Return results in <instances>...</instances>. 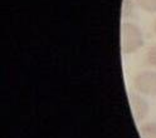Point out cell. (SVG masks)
<instances>
[{
  "instance_id": "obj_2",
  "label": "cell",
  "mask_w": 156,
  "mask_h": 138,
  "mask_svg": "<svg viewBox=\"0 0 156 138\" xmlns=\"http://www.w3.org/2000/svg\"><path fill=\"white\" fill-rule=\"evenodd\" d=\"M135 91L149 97L156 95V72L155 71H142L133 77Z\"/></svg>"
},
{
  "instance_id": "obj_5",
  "label": "cell",
  "mask_w": 156,
  "mask_h": 138,
  "mask_svg": "<svg viewBox=\"0 0 156 138\" xmlns=\"http://www.w3.org/2000/svg\"><path fill=\"white\" fill-rule=\"evenodd\" d=\"M136 4L139 5L141 10L146 13H156V0H136Z\"/></svg>"
},
{
  "instance_id": "obj_1",
  "label": "cell",
  "mask_w": 156,
  "mask_h": 138,
  "mask_svg": "<svg viewBox=\"0 0 156 138\" xmlns=\"http://www.w3.org/2000/svg\"><path fill=\"white\" fill-rule=\"evenodd\" d=\"M144 34L139 25L127 22L121 26V49L125 54H133L144 47Z\"/></svg>"
},
{
  "instance_id": "obj_6",
  "label": "cell",
  "mask_w": 156,
  "mask_h": 138,
  "mask_svg": "<svg viewBox=\"0 0 156 138\" xmlns=\"http://www.w3.org/2000/svg\"><path fill=\"white\" fill-rule=\"evenodd\" d=\"M146 62L150 67L156 69V44L151 45L149 50L146 52Z\"/></svg>"
},
{
  "instance_id": "obj_4",
  "label": "cell",
  "mask_w": 156,
  "mask_h": 138,
  "mask_svg": "<svg viewBox=\"0 0 156 138\" xmlns=\"http://www.w3.org/2000/svg\"><path fill=\"white\" fill-rule=\"evenodd\" d=\"M139 131L141 138H156V122H142Z\"/></svg>"
},
{
  "instance_id": "obj_3",
  "label": "cell",
  "mask_w": 156,
  "mask_h": 138,
  "mask_svg": "<svg viewBox=\"0 0 156 138\" xmlns=\"http://www.w3.org/2000/svg\"><path fill=\"white\" fill-rule=\"evenodd\" d=\"M130 105H131V111H132V114L136 122L142 123L150 112V105L147 101L142 95H140V93L130 94Z\"/></svg>"
},
{
  "instance_id": "obj_7",
  "label": "cell",
  "mask_w": 156,
  "mask_h": 138,
  "mask_svg": "<svg viewBox=\"0 0 156 138\" xmlns=\"http://www.w3.org/2000/svg\"><path fill=\"white\" fill-rule=\"evenodd\" d=\"M154 33H155V35H156V20H155V23H154Z\"/></svg>"
}]
</instances>
